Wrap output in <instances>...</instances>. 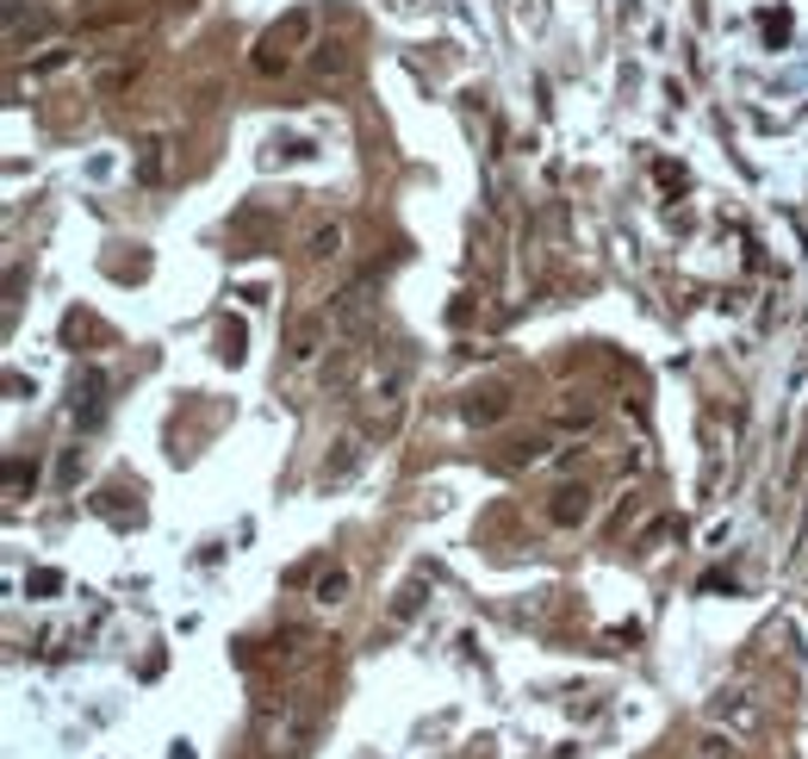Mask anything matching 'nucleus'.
Segmentation results:
<instances>
[{
  "mask_svg": "<svg viewBox=\"0 0 808 759\" xmlns=\"http://www.w3.org/2000/svg\"><path fill=\"white\" fill-rule=\"evenodd\" d=\"M547 517H554L559 529H578L585 517H591V486H559L554 505H547Z\"/></svg>",
  "mask_w": 808,
  "mask_h": 759,
  "instance_id": "f257e3e1",
  "label": "nucleus"
},
{
  "mask_svg": "<svg viewBox=\"0 0 808 759\" xmlns=\"http://www.w3.org/2000/svg\"><path fill=\"white\" fill-rule=\"evenodd\" d=\"M466 424H498V417H510V392H473L461 405Z\"/></svg>",
  "mask_w": 808,
  "mask_h": 759,
  "instance_id": "f03ea898",
  "label": "nucleus"
},
{
  "mask_svg": "<svg viewBox=\"0 0 808 759\" xmlns=\"http://www.w3.org/2000/svg\"><path fill=\"white\" fill-rule=\"evenodd\" d=\"M305 38H311V13L299 7V13H287V20L274 25L262 44H268V50H287V57H292V44H305Z\"/></svg>",
  "mask_w": 808,
  "mask_h": 759,
  "instance_id": "7ed1b4c3",
  "label": "nucleus"
},
{
  "mask_svg": "<svg viewBox=\"0 0 808 759\" xmlns=\"http://www.w3.org/2000/svg\"><path fill=\"white\" fill-rule=\"evenodd\" d=\"M361 455H367V448L355 442V436H348V442H336V461H324V473H318V480H324V486H343L348 473L361 468Z\"/></svg>",
  "mask_w": 808,
  "mask_h": 759,
  "instance_id": "20e7f679",
  "label": "nucleus"
},
{
  "mask_svg": "<svg viewBox=\"0 0 808 759\" xmlns=\"http://www.w3.org/2000/svg\"><path fill=\"white\" fill-rule=\"evenodd\" d=\"M318 336H324V318L292 324V361H311V355H318Z\"/></svg>",
  "mask_w": 808,
  "mask_h": 759,
  "instance_id": "39448f33",
  "label": "nucleus"
},
{
  "mask_svg": "<svg viewBox=\"0 0 808 759\" xmlns=\"http://www.w3.org/2000/svg\"><path fill=\"white\" fill-rule=\"evenodd\" d=\"M336 250H343V231H336V225H318V231H311V243H305L311 262H330Z\"/></svg>",
  "mask_w": 808,
  "mask_h": 759,
  "instance_id": "423d86ee",
  "label": "nucleus"
},
{
  "mask_svg": "<svg viewBox=\"0 0 808 759\" xmlns=\"http://www.w3.org/2000/svg\"><path fill=\"white\" fill-rule=\"evenodd\" d=\"M348 585H355V579H348L343 566H336V573H324V579L311 585V598H318V603H343V598H348Z\"/></svg>",
  "mask_w": 808,
  "mask_h": 759,
  "instance_id": "0eeeda50",
  "label": "nucleus"
},
{
  "mask_svg": "<svg viewBox=\"0 0 808 759\" xmlns=\"http://www.w3.org/2000/svg\"><path fill=\"white\" fill-rule=\"evenodd\" d=\"M722 716H734V722H740V728H752V722H759V710H752V703H747V691H734V698H728V691H722Z\"/></svg>",
  "mask_w": 808,
  "mask_h": 759,
  "instance_id": "6e6552de",
  "label": "nucleus"
},
{
  "mask_svg": "<svg viewBox=\"0 0 808 759\" xmlns=\"http://www.w3.org/2000/svg\"><path fill=\"white\" fill-rule=\"evenodd\" d=\"M69 62H76V44H50V57H44L38 69H32V76H62Z\"/></svg>",
  "mask_w": 808,
  "mask_h": 759,
  "instance_id": "1a4fd4ad",
  "label": "nucleus"
},
{
  "mask_svg": "<svg viewBox=\"0 0 808 759\" xmlns=\"http://www.w3.org/2000/svg\"><path fill=\"white\" fill-rule=\"evenodd\" d=\"M25 486H38V468H25V461H7V492L25 498Z\"/></svg>",
  "mask_w": 808,
  "mask_h": 759,
  "instance_id": "9d476101",
  "label": "nucleus"
},
{
  "mask_svg": "<svg viewBox=\"0 0 808 759\" xmlns=\"http://www.w3.org/2000/svg\"><path fill=\"white\" fill-rule=\"evenodd\" d=\"M287 50H268V44H262V50H255V76H287Z\"/></svg>",
  "mask_w": 808,
  "mask_h": 759,
  "instance_id": "9b49d317",
  "label": "nucleus"
},
{
  "mask_svg": "<svg viewBox=\"0 0 808 759\" xmlns=\"http://www.w3.org/2000/svg\"><path fill=\"white\" fill-rule=\"evenodd\" d=\"M417 598H424V585H404L399 603H392V623H411V617H417Z\"/></svg>",
  "mask_w": 808,
  "mask_h": 759,
  "instance_id": "f8f14e48",
  "label": "nucleus"
},
{
  "mask_svg": "<svg viewBox=\"0 0 808 759\" xmlns=\"http://www.w3.org/2000/svg\"><path fill=\"white\" fill-rule=\"evenodd\" d=\"M131 76H137V62H118V69H106V76H100V94H118V88H131Z\"/></svg>",
  "mask_w": 808,
  "mask_h": 759,
  "instance_id": "ddd939ff",
  "label": "nucleus"
},
{
  "mask_svg": "<svg viewBox=\"0 0 808 759\" xmlns=\"http://www.w3.org/2000/svg\"><path fill=\"white\" fill-rule=\"evenodd\" d=\"M591 405H559V429H591Z\"/></svg>",
  "mask_w": 808,
  "mask_h": 759,
  "instance_id": "4468645a",
  "label": "nucleus"
},
{
  "mask_svg": "<svg viewBox=\"0 0 808 759\" xmlns=\"http://www.w3.org/2000/svg\"><path fill=\"white\" fill-rule=\"evenodd\" d=\"M703 759H734V740L728 735H703Z\"/></svg>",
  "mask_w": 808,
  "mask_h": 759,
  "instance_id": "2eb2a0df",
  "label": "nucleus"
}]
</instances>
